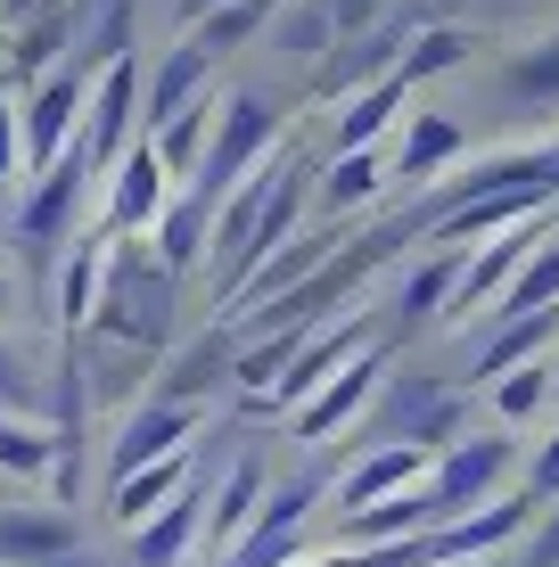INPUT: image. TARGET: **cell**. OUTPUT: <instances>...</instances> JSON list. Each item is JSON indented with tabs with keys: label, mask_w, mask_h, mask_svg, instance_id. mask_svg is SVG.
Instances as JSON below:
<instances>
[{
	"label": "cell",
	"mask_w": 559,
	"mask_h": 567,
	"mask_svg": "<svg viewBox=\"0 0 559 567\" xmlns=\"http://www.w3.org/2000/svg\"><path fill=\"white\" fill-rule=\"evenodd\" d=\"M198 535H206V468L165 502V511H148L132 526V567H189L198 559Z\"/></svg>",
	"instance_id": "cell-10"
},
{
	"label": "cell",
	"mask_w": 559,
	"mask_h": 567,
	"mask_svg": "<svg viewBox=\"0 0 559 567\" xmlns=\"http://www.w3.org/2000/svg\"><path fill=\"white\" fill-rule=\"evenodd\" d=\"M494 386V412H503V427H518V420H535L551 403V362H510L503 379H486Z\"/></svg>",
	"instance_id": "cell-25"
},
{
	"label": "cell",
	"mask_w": 559,
	"mask_h": 567,
	"mask_svg": "<svg viewBox=\"0 0 559 567\" xmlns=\"http://www.w3.org/2000/svg\"><path fill=\"white\" fill-rule=\"evenodd\" d=\"M453 280H460V256H453V247H445V256H428V264L412 271V288H403V321H420V312H445Z\"/></svg>",
	"instance_id": "cell-28"
},
{
	"label": "cell",
	"mask_w": 559,
	"mask_h": 567,
	"mask_svg": "<svg viewBox=\"0 0 559 567\" xmlns=\"http://www.w3.org/2000/svg\"><path fill=\"white\" fill-rule=\"evenodd\" d=\"M173 280H182V271H165L148 247L107 239L100 305H91V329H83V338L115 346V354H157V346L173 338Z\"/></svg>",
	"instance_id": "cell-1"
},
{
	"label": "cell",
	"mask_w": 559,
	"mask_h": 567,
	"mask_svg": "<svg viewBox=\"0 0 559 567\" xmlns=\"http://www.w3.org/2000/svg\"><path fill=\"white\" fill-rule=\"evenodd\" d=\"M280 25H272V42L288 58H321V50H338V17H330V0H280Z\"/></svg>",
	"instance_id": "cell-24"
},
{
	"label": "cell",
	"mask_w": 559,
	"mask_h": 567,
	"mask_svg": "<svg viewBox=\"0 0 559 567\" xmlns=\"http://www.w3.org/2000/svg\"><path fill=\"white\" fill-rule=\"evenodd\" d=\"M42 403V379H33V362L9 346V329H0V412H33Z\"/></svg>",
	"instance_id": "cell-30"
},
{
	"label": "cell",
	"mask_w": 559,
	"mask_h": 567,
	"mask_svg": "<svg viewBox=\"0 0 559 567\" xmlns=\"http://www.w3.org/2000/svg\"><path fill=\"white\" fill-rule=\"evenodd\" d=\"M280 141V107L272 100H256V91H230V100H215V132H206V156H198V173H189V198H206V206H222L230 189L247 182V173L272 156Z\"/></svg>",
	"instance_id": "cell-2"
},
{
	"label": "cell",
	"mask_w": 559,
	"mask_h": 567,
	"mask_svg": "<svg viewBox=\"0 0 559 567\" xmlns=\"http://www.w3.org/2000/svg\"><path fill=\"white\" fill-rule=\"evenodd\" d=\"M83 189H91V165H83V148H66L50 173H33V198L17 206V239H25L33 256H50V247L66 239V214L83 206Z\"/></svg>",
	"instance_id": "cell-12"
},
{
	"label": "cell",
	"mask_w": 559,
	"mask_h": 567,
	"mask_svg": "<svg viewBox=\"0 0 559 567\" xmlns=\"http://www.w3.org/2000/svg\"><path fill=\"white\" fill-rule=\"evenodd\" d=\"M518 494H527V502H559V436L527 461V485H518Z\"/></svg>",
	"instance_id": "cell-32"
},
{
	"label": "cell",
	"mask_w": 559,
	"mask_h": 567,
	"mask_svg": "<svg viewBox=\"0 0 559 567\" xmlns=\"http://www.w3.org/2000/svg\"><path fill=\"white\" fill-rule=\"evenodd\" d=\"M379 189H387V165H379L371 148H338V165L321 173V214H354V206H371Z\"/></svg>",
	"instance_id": "cell-21"
},
{
	"label": "cell",
	"mask_w": 559,
	"mask_h": 567,
	"mask_svg": "<svg viewBox=\"0 0 559 567\" xmlns=\"http://www.w3.org/2000/svg\"><path fill=\"white\" fill-rule=\"evenodd\" d=\"M428 461L436 453H420V444H379V453L345 461V477L330 485V511L354 518V511H371V502H387V494H412V485H428Z\"/></svg>",
	"instance_id": "cell-11"
},
{
	"label": "cell",
	"mask_w": 559,
	"mask_h": 567,
	"mask_svg": "<svg viewBox=\"0 0 559 567\" xmlns=\"http://www.w3.org/2000/svg\"><path fill=\"white\" fill-rule=\"evenodd\" d=\"M215 9H230V0H182V25H198V17H215Z\"/></svg>",
	"instance_id": "cell-36"
},
{
	"label": "cell",
	"mask_w": 559,
	"mask_h": 567,
	"mask_svg": "<svg viewBox=\"0 0 559 567\" xmlns=\"http://www.w3.org/2000/svg\"><path fill=\"white\" fill-rule=\"evenodd\" d=\"M206 132H215V91H206V100H189L182 115H165V124L148 132V148H157V165L173 173V189H182L189 173H198V156H206Z\"/></svg>",
	"instance_id": "cell-19"
},
{
	"label": "cell",
	"mask_w": 559,
	"mask_h": 567,
	"mask_svg": "<svg viewBox=\"0 0 559 567\" xmlns=\"http://www.w3.org/2000/svg\"><path fill=\"white\" fill-rule=\"evenodd\" d=\"M198 477V444H189V453H165V461H148V468H132V477H115V494H107V518L124 526H141L148 511H165L173 494H182V485Z\"/></svg>",
	"instance_id": "cell-16"
},
{
	"label": "cell",
	"mask_w": 559,
	"mask_h": 567,
	"mask_svg": "<svg viewBox=\"0 0 559 567\" xmlns=\"http://www.w3.org/2000/svg\"><path fill=\"white\" fill-rule=\"evenodd\" d=\"M230 362H239V354H230V338H222V329H206V338L157 379V395H165V403H206V386H215Z\"/></svg>",
	"instance_id": "cell-20"
},
{
	"label": "cell",
	"mask_w": 559,
	"mask_h": 567,
	"mask_svg": "<svg viewBox=\"0 0 559 567\" xmlns=\"http://www.w3.org/2000/svg\"><path fill=\"white\" fill-rule=\"evenodd\" d=\"M510 91H518V100H544V107L559 100V33L510 58Z\"/></svg>",
	"instance_id": "cell-29"
},
{
	"label": "cell",
	"mask_w": 559,
	"mask_h": 567,
	"mask_svg": "<svg viewBox=\"0 0 559 567\" xmlns=\"http://www.w3.org/2000/svg\"><path fill=\"white\" fill-rule=\"evenodd\" d=\"M25 173V148H17V100L0 91V182H17Z\"/></svg>",
	"instance_id": "cell-33"
},
{
	"label": "cell",
	"mask_w": 559,
	"mask_h": 567,
	"mask_svg": "<svg viewBox=\"0 0 559 567\" xmlns=\"http://www.w3.org/2000/svg\"><path fill=\"white\" fill-rule=\"evenodd\" d=\"M206 74H215L206 42H198V33H182V42L165 50V66H157V74H141V115H148V132H157L165 115H182L189 100H206Z\"/></svg>",
	"instance_id": "cell-14"
},
{
	"label": "cell",
	"mask_w": 559,
	"mask_h": 567,
	"mask_svg": "<svg viewBox=\"0 0 559 567\" xmlns=\"http://www.w3.org/2000/svg\"><path fill=\"white\" fill-rule=\"evenodd\" d=\"M100 271H107V230H83L58 264V329L83 338L91 329V305H100Z\"/></svg>",
	"instance_id": "cell-18"
},
{
	"label": "cell",
	"mask_w": 559,
	"mask_h": 567,
	"mask_svg": "<svg viewBox=\"0 0 559 567\" xmlns=\"http://www.w3.org/2000/svg\"><path fill=\"white\" fill-rule=\"evenodd\" d=\"M453 156H460V124H445V115H420V124L403 132L395 173H403V182H428V173H445Z\"/></svg>",
	"instance_id": "cell-23"
},
{
	"label": "cell",
	"mask_w": 559,
	"mask_h": 567,
	"mask_svg": "<svg viewBox=\"0 0 559 567\" xmlns=\"http://www.w3.org/2000/svg\"><path fill=\"white\" fill-rule=\"evenodd\" d=\"M330 17H338V42H362L379 25V0H330Z\"/></svg>",
	"instance_id": "cell-34"
},
{
	"label": "cell",
	"mask_w": 559,
	"mask_h": 567,
	"mask_svg": "<svg viewBox=\"0 0 559 567\" xmlns=\"http://www.w3.org/2000/svg\"><path fill=\"white\" fill-rule=\"evenodd\" d=\"M198 436H206V403H165V395H148L141 412H124V427H115L107 477H132V468H148V461H165V453H189Z\"/></svg>",
	"instance_id": "cell-6"
},
{
	"label": "cell",
	"mask_w": 559,
	"mask_h": 567,
	"mask_svg": "<svg viewBox=\"0 0 559 567\" xmlns=\"http://www.w3.org/2000/svg\"><path fill=\"white\" fill-rule=\"evenodd\" d=\"M74 551H83V526H74V511H0V567H74Z\"/></svg>",
	"instance_id": "cell-13"
},
{
	"label": "cell",
	"mask_w": 559,
	"mask_h": 567,
	"mask_svg": "<svg viewBox=\"0 0 559 567\" xmlns=\"http://www.w3.org/2000/svg\"><path fill=\"white\" fill-rule=\"evenodd\" d=\"M345 354H362V321H338V329H330V338H304V346H297V354H288V362H280V379H272V386H263V403H272V412H297V403H304V395H313V386H321V379H330V370H338Z\"/></svg>",
	"instance_id": "cell-15"
},
{
	"label": "cell",
	"mask_w": 559,
	"mask_h": 567,
	"mask_svg": "<svg viewBox=\"0 0 559 567\" xmlns=\"http://www.w3.org/2000/svg\"><path fill=\"white\" fill-rule=\"evenodd\" d=\"M379 379H387V354H379V346H362V354H345L330 379L313 386V395L297 403V412H288V427H297L304 444H330L338 427H354V412L362 403L379 395Z\"/></svg>",
	"instance_id": "cell-7"
},
{
	"label": "cell",
	"mask_w": 559,
	"mask_h": 567,
	"mask_svg": "<svg viewBox=\"0 0 559 567\" xmlns=\"http://www.w3.org/2000/svg\"><path fill=\"white\" fill-rule=\"evenodd\" d=\"M510 477V436H453L445 453L428 461V511L436 526L460 518V511H486Z\"/></svg>",
	"instance_id": "cell-3"
},
{
	"label": "cell",
	"mask_w": 559,
	"mask_h": 567,
	"mask_svg": "<svg viewBox=\"0 0 559 567\" xmlns=\"http://www.w3.org/2000/svg\"><path fill=\"white\" fill-rule=\"evenodd\" d=\"M83 107H91V74H50L42 91H33L25 107H17V148H25V173H50L58 156L74 148V132H83Z\"/></svg>",
	"instance_id": "cell-5"
},
{
	"label": "cell",
	"mask_w": 559,
	"mask_h": 567,
	"mask_svg": "<svg viewBox=\"0 0 559 567\" xmlns=\"http://www.w3.org/2000/svg\"><path fill=\"white\" fill-rule=\"evenodd\" d=\"M263 494H272L263 453H247V461H230L222 477H206V535H198V559H222L230 543L247 535V518L263 511Z\"/></svg>",
	"instance_id": "cell-9"
},
{
	"label": "cell",
	"mask_w": 559,
	"mask_h": 567,
	"mask_svg": "<svg viewBox=\"0 0 559 567\" xmlns=\"http://www.w3.org/2000/svg\"><path fill=\"white\" fill-rule=\"evenodd\" d=\"M403 91H412V83H395V74H379V83L362 91L354 107H345V124H338V148H371L379 132H387V115L403 107Z\"/></svg>",
	"instance_id": "cell-26"
},
{
	"label": "cell",
	"mask_w": 559,
	"mask_h": 567,
	"mask_svg": "<svg viewBox=\"0 0 559 567\" xmlns=\"http://www.w3.org/2000/svg\"><path fill=\"white\" fill-rule=\"evenodd\" d=\"M551 395H559V370H551Z\"/></svg>",
	"instance_id": "cell-38"
},
{
	"label": "cell",
	"mask_w": 559,
	"mask_h": 567,
	"mask_svg": "<svg viewBox=\"0 0 559 567\" xmlns=\"http://www.w3.org/2000/svg\"><path fill=\"white\" fill-rule=\"evenodd\" d=\"M297 567H362V551H304Z\"/></svg>",
	"instance_id": "cell-35"
},
{
	"label": "cell",
	"mask_w": 559,
	"mask_h": 567,
	"mask_svg": "<svg viewBox=\"0 0 559 567\" xmlns=\"http://www.w3.org/2000/svg\"><path fill=\"white\" fill-rule=\"evenodd\" d=\"M50 461H58V444H50L42 412H0V477H50Z\"/></svg>",
	"instance_id": "cell-22"
},
{
	"label": "cell",
	"mask_w": 559,
	"mask_h": 567,
	"mask_svg": "<svg viewBox=\"0 0 559 567\" xmlns=\"http://www.w3.org/2000/svg\"><path fill=\"white\" fill-rule=\"evenodd\" d=\"M0 305H9V280H0Z\"/></svg>",
	"instance_id": "cell-37"
},
{
	"label": "cell",
	"mask_w": 559,
	"mask_h": 567,
	"mask_svg": "<svg viewBox=\"0 0 559 567\" xmlns=\"http://www.w3.org/2000/svg\"><path fill=\"white\" fill-rule=\"evenodd\" d=\"M453 58H469V42H460V33H420V42H412V58L395 66V83H420V74L453 66Z\"/></svg>",
	"instance_id": "cell-31"
},
{
	"label": "cell",
	"mask_w": 559,
	"mask_h": 567,
	"mask_svg": "<svg viewBox=\"0 0 559 567\" xmlns=\"http://www.w3.org/2000/svg\"><path fill=\"white\" fill-rule=\"evenodd\" d=\"M321 502H330L321 485H280V494H263V511L247 518V535L230 543L215 567H297L304 559V526H313Z\"/></svg>",
	"instance_id": "cell-4"
},
{
	"label": "cell",
	"mask_w": 559,
	"mask_h": 567,
	"mask_svg": "<svg viewBox=\"0 0 559 567\" xmlns=\"http://www.w3.org/2000/svg\"><path fill=\"white\" fill-rule=\"evenodd\" d=\"M503 312H544V305H559V247H544V256H527L510 271V288L494 297Z\"/></svg>",
	"instance_id": "cell-27"
},
{
	"label": "cell",
	"mask_w": 559,
	"mask_h": 567,
	"mask_svg": "<svg viewBox=\"0 0 559 567\" xmlns=\"http://www.w3.org/2000/svg\"><path fill=\"white\" fill-rule=\"evenodd\" d=\"M100 182H107V214H100L107 239H132V230H148V223L165 214V198H173V173L157 165V148H148V141H132V148L100 173Z\"/></svg>",
	"instance_id": "cell-8"
},
{
	"label": "cell",
	"mask_w": 559,
	"mask_h": 567,
	"mask_svg": "<svg viewBox=\"0 0 559 567\" xmlns=\"http://www.w3.org/2000/svg\"><path fill=\"white\" fill-rule=\"evenodd\" d=\"M206 239H215V206L206 198H165V214L148 223V256H157L165 271H198L206 264Z\"/></svg>",
	"instance_id": "cell-17"
}]
</instances>
